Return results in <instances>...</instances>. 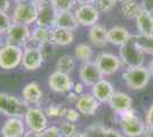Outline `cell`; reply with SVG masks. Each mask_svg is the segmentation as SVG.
Segmentation results:
<instances>
[{"label":"cell","mask_w":153,"mask_h":137,"mask_svg":"<svg viewBox=\"0 0 153 137\" xmlns=\"http://www.w3.org/2000/svg\"><path fill=\"white\" fill-rule=\"evenodd\" d=\"M74 41L73 31L54 26L51 29V44L55 46H68Z\"/></svg>","instance_id":"obj_20"},{"label":"cell","mask_w":153,"mask_h":137,"mask_svg":"<svg viewBox=\"0 0 153 137\" xmlns=\"http://www.w3.org/2000/svg\"><path fill=\"white\" fill-rule=\"evenodd\" d=\"M134 38L137 46L143 52L153 55V36L137 34V36H134Z\"/></svg>","instance_id":"obj_29"},{"label":"cell","mask_w":153,"mask_h":137,"mask_svg":"<svg viewBox=\"0 0 153 137\" xmlns=\"http://www.w3.org/2000/svg\"><path fill=\"white\" fill-rule=\"evenodd\" d=\"M115 4L117 0H96L94 6L97 8L100 13H108L114 8Z\"/></svg>","instance_id":"obj_34"},{"label":"cell","mask_w":153,"mask_h":137,"mask_svg":"<svg viewBox=\"0 0 153 137\" xmlns=\"http://www.w3.org/2000/svg\"><path fill=\"white\" fill-rule=\"evenodd\" d=\"M23 48L19 46L5 44L0 48V69L10 71L22 63Z\"/></svg>","instance_id":"obj_5"},{"label":"cell","mask_w":153,"mask_h":137,"mask_svg":"<svg viewBox=\"0 0 153 137\" xmlns=\"http://www.w3.org/2000/svg\"><path fill=\"white\" fill-rule=\"evenodd\" d=\"M31 34L32 31L27 25L13 23V25L6 33V44L25 47L31 39Z\"/></svg>","instance_id":"obj_8"},{"label":"cell","mask_w":153,"mask_h":137,"mask_svg":"<svg viewBox=\"0 0 153 137\" xmlns=\"http://www.w3.org/2000/svg\"><path fill=\"white\" fill-rule=\"evenodd\" d=\"M113 93H114V88L112 84L105 79L100 80L91 88V94L100 103H106V102L108 103Z\"/></svg>","instance_id":"obj_16"},{"label":"cell","mask_w":153,"mask_h":137,"mask_svg":"<svg viewBox=\"0 0 153 137\" xmlns=\"http://www.w3.org/2000/svg\"><path fill=\"white\" fill-rule=\"evenodd\" d=\"M151 74L144 66L127 67V70L122 73V80L126 82L128 88L133 90H140L145 88L150 81Z\"/></svg>","instance_id":"obj_4"},{"label":"cell","mask_w":153,"mask_h":137,"mask_svg":"<svg viewBox=\"0 0 153 137\" xmlns=\"http://www.w3.org/2000/svg\"><path fill=\"white\" fill-rule=\"evenodd\" d=\"M120 127L123 134L128 137H140L146 131V124H144L137 117L133 109L120 113Z\"/></svg>","instance_id":"obj_2"},{"label":"cell","mask_w":153,"mask_h":137,"mask_svg":"<svg viewBox=\"0 0 153 137\" xmlns=\"http://www.w3.org/2000/svg\"><path fill=\"white\" fill-rule=\"evenodd\" d=\"M79 95L76 94V93H74V91H69L68 93V97H66V99H68V102H70V103H74L76 104V102H78V99H79Z\"/></svg>","instance_id":"obj_41"},{"label":"cell","mask_w":153,"mask_h":137,"mask_svg":"<svg viewBox=\"0 0 153 137\" xmlns=\"http://www.w3.org/2000/svg\"><path fill=\"white\" fill-rule=\"evenodd\" d=\"M142 9L153 14V0H140Z\"/></svg>","instance_id":"obj_39"},{"label":"cell","mask_w":153,"mask_h":137,"mask_svg":"<svg viewBox=\"0 0 153 137\" xmlns=\"http://www.w3.org/2000/svg\"><path fill=\"white\" fill-rule=\"evenodd\" d=\"M53 0H32V2L37 4L38 6H44V5H51Z\"/></svg>","instance_id":"obj_45"},{"label":"cell","mask_w":153,"mask_h":137,"mask_svg":"<svg viewBox=\"0 0 153 137\" xmlns=\"http://www.w3.org/2000/svg\"><path fill=\"white\" fill-rule=\"evenodd\" d=\"M108 104L111 106V109L115 111L118 114H120L122 112L127 111L129 109H131L133 105V99L131 97L122 91H114L112 97L110 99Z\"/></svg>","instance_id":"obj_18"},{"label":"cell","mask_w":153,"mask_h":137,"mask_svg":"<svg viewBox=\"0 0 153 137\" xmlns=\"http://www.w3.org/2000/svg\"><path fill=\"white\" fill-rule=\"evenodd\" d=\"M142 10V6L135 0H126L121 5V12L123 16L128 20H133L138 16Z\"/></svg>","instance_id":"obj_26"},{"label":"cell","mask_w":153,"mask_h":137,"mask_svg":"<svg viewBox=\"0 0 153 137\" xmlns=\"http://www.w3.org/2000/svg\"><path fill=\"white\" fill-rule=\"evenodd\" d=\"M25 131L26 126L22 118H8L1 127V136L22 137Z\"/></svg>","instance_id":"obj_14"},{"label":"cell","mask_w":153,"mask_h":137,"mask_svg":"<svg viewBox=\"0 0 153 137\" xmlns=\"http://www.w3.org/2000/svg\"><path fill=\"white\" fill-rule=\"evenodd\" d=\"M94 63L98 67V70L101 71L103 77H105V76L114 74L115 72L119 71V69L121 67L122 61L120 59V57L115 56L113 54L100 53L96 56V59Z\"/></svg>","instance_id":"obj_9"},{"label":"cell","mask_w":153,"mask_h":137,"mask_svg":"<svg viewBox=\"0 0 153 137\" xmlns=\"http://www.w3.org/2000/svg\"><path fill=\"white\" fill-rule=\"evenodd\" d=\"M59 129H61V133H62L63 137H72L78 133V128H76V124L70 122L68 120H65L61 124Z\"/></svg>","instance_id":"obj_33"},{"label":"cell","mask_w":153,"mask_h":137,"mask_svg":"<svg viewBox=\"0 0 153 137\" xmlns=\"http://www.w3.org/2000/svg\"><path fill=\"white\" fill-rule=\"evenodd\" d=\"M76 0H53L51 1V6L55 8L57 13L72 10L76 6Z\"/></svg>","instance_id":"obj_32"},{"label":"cell","mask_w":153,"mask_h":137,"mask_svg":"<svg viewBox=\"0 0 153 137\" xmlns=\"http://www.w3.org/2000/svg\"><path fill=\"white\" fill-rule=\"evenodd\" d=\"M73 91L76 93L79 96L82 95L83 94V84L82 82H76V84H74V85H73Z\"/></svg>","instance_id":"obj_43"},{"label":"cell","mask_w":153,"mask_h":137,"mask_svg":"<svg viewBox=\"0 0 153 137\" xmlns=\"http://www.w3.org/2000/svg\"><path fill=\"white\" fill-rule=\"evenodd\" d=\"M100 107V102L93 94H82L76 103V109L83 116H94Z\"/></svg>","instance_id":"obj_15"},{"label":"cell","mask_w":153,"mask_h":137,"mask_svg":"<svg viewBox=\"0 0 153 137\" xmlns=\"http://www.w3.org/2000/svg\"><path fill=\"white\" fill-rule=\"evenodd\" d=\"M29 105L15 95L0 91V114L8 118H23Z\"/></svg>","instance_id":"obj_1"},{"label":"cell","mask_w":153,"mask_h":137,"mask_svg":"<svg viewBox=\"0 0 153 137\" xmlns=\"http://www.w3.org/2000/svg\"><path fill=\"white\" fill-rule=\"evenodd\" d=\"M16 4H26V2H31L32 0H14Z\"/></svg>","instance_id":"obj_49"},{"label":"cell","mask_w":153,"mask_h":137,"mask_svg":"<svg viewBox=\"0 0 153 137\" xmlns=\"http://www.w3.org/2000/svg\"><path fill=\"white\" fill-rule=\"evenodd\" d=\"M147 70L150 72V74H151V77H153V59L149 63V66H147Z\"/></svg>","instance_id":"obj_47"},{"label":"cell","mask_w":153,"mask_h":137,"mask_svg":"<svg viewBox=\"0 0 153 137\" xmlns=\"http://www.w3.org/2000/svg\"><path fill=\"white\" fill-rule=\"evenodd\" d=\"M105 131H106V127L104 124L95 122L88 126L83 130V135L85 137H105Z\"/></svg>","instance_id":"obj_30"},{"label":"cell","mask_w":153,"mask_h":137,"mask_svg":"<svg viewBox=\"0 0 153 137\" xmlns=\"http://www.w3.org/2000/svg\"><path fill=\"white\" fill-rule=\"evenodd\" d=\"M30 41H33L34 44H37V47H39V48L51 44V30L37 25L32 30Z\"/></svg>","instance_id":"obj_25"},{"label":"cell","mask_w":153,"mask_h":137,"mask_svg":"<svg viewBox=\"0 0 153 137\" xmlns=\"http://www.w3.org/2000/svg\"><path fill=\"white\" fill-rule=\"evenodd\" d=\"M48 86L55 93H69L73 89V82L70 76L57 70L48 77Z\"/></svg>","instance_id":"obj_11"},{"label":"cell","mask_w":153,"mask_h":137,"mask_svg":"<svg viewBox=\"0 0 153 137\" xmlns=\"http://www.w3.org/2000/svg\"><path fill=\"white\" fill-rule=\"evenodd\" d=\"M10 8V0H0V12H8Z\"/></svg>","instance_id":"obj_42"},{"label":"cell","mask_w":153,"mask_h":137,"mask_svg":"<svg viewBox=\"0 0 153 137\" xmlns=\"http://www.w3.org/2000/svg\"><path fill=\"white\" fill-rule=\"evenodd\" d=\"M24 122L29 130L36 131L39 134L48 127L47 114L44 110L39 107H31V106L27 107L24 114Z\"/></svg>","instance_id":"obj_7"},{"label":"cell","mask_w":153,"mask_h":137,"mask_svg":"<svg viewBox=\"0 0 153 137\" xmlns=\"http://www.w3.org/2000/svg\"><path fill=\"white\" fill-rule=\"evenodd\" d=\"M74 15L79 25L83 26L95 25L100 19V12L94 5H80L74 10Z\"/></svg>","instance_id":"obj_12"},{"label":"cell","mask_w":153,"mask_h":137,"mask_svg":"<svg viewBox=\"0 0 153 137\" xmlns=\"http://www.w3.org/2000/svg\"><path fill=\"white\" fill-rule=\"evenodd\" d=\"M144 135H145V137H153V130L152 129H146Z\"/></svg>","instance_id":"obj_48"},{"label":"cell","mask_w":153,"mask_h":137,"mask_svg":"<svg viewBox=\"0 0 153 137\" xmlns=\"http://www.w3.org/2000/svg\"><path fill=\"white\" fill-rule=\"evenodd\" d=\"M22 137H40V134L39 133H36V131H32V130H27L24 133V135Z\"/></svg>","instance_id":"obj_44"},{"label":"cell","mask_w":153,"mask_h":137,"mask_svg":"<svg viewBox=\"0 0 153 137\" xmlns=\"http://www.w3.org/2000/svg\"><path fill=\"white\" fill-rule=\"evenodd\" d=\"M13 25L12 16H9L6 12H0V34H6L10 26Z\"/></svg>","instance_id":"obj_35"},{"label":"cell","mask_w":153,"mask_h":137,"mask_svg":"<svg viewBox=\"0 0 153 137\" xmlns=\"http://www.w3.org/2000/svg\"><path fill=\"white\" fill-rule=\"evenodd\" d=\"M39 7L34 2H26V4H16L13 10L12 20L13 23L31 25L37 22L39 14Z\"/></svg>","instance_id":"obj_6"},{"label":"cell","mask_w":153,"mask_h":137,"mask_svg":"<svg viewBox=\"0 0 153 137\" xmlns=\"http://www.w3.org/2000/svg\"><path fill=\"white\" fill-rule=\"evenodd\" d=\"M22 99L27 105L39 104L42 99V90L38 82H29L22 89Z\"/></svg>","instance_id":"obj_19"},{"label":"cell","mask_w":153,"mask_h":137,"mask_svg":"<svg viewBox=\"0 0 153 137\" xmlns=\"http://www.w3.org/2000/svg\"><path fill=\"white\" fill-rule=\"evenodd\" d=\"M79 5H94L96 0H76Z\"/></svg>","instance_id":"obj_46"},{"label":"cell","mask_w":153,"mask_h":137,"mask_svg":"<svg viewBox=\"0 0 153 137\" xmlns=\"http://www.w3.org/2000/svg\"><path fill=\"white\" fill-rule=\"evenodd\" d=\"M55 26L66 29V30H70V31H74L79 26V23H78V20H76L74 13H72L71 10H69V12H59L56 15Z\"/></svg>","instance_id":"obj_24"},{"label":"cell","mask_w":153,"mask_h":137,"mask_svg":"<svg viewBox=\"0 0 153 137\" xmlns=\"http://www.w3.org/2000/svg\"><path fill=\"white\" fill-rule=\"evenodd\" d=\"M105 137H123L121 133H119L115 129H112V128H106V131H105Z\"/></svg>","instance_id":"obj_40"},{"label":"cell","mask_w":153,"mask_h":137,"mask_svg":"<svg viewBox=\"0 0 153 137\" xmlns=\"http://www.w3.org/2000/svg\"><path fill=\"white\" fill-rule=\"evenodd\" d=\"M88 39L96 47H104L108 44V29L102 24H95L90 26L88 32Z\"/></svg>","instance_id":"obj_21"},{"label":"cell","mask_w":153,"mask_h":137,"mask_svg":"<svg viewBox=\"0 0 153 137\" xmlns=\"http://www.w3.org/2000/svg\"><path fill=\"white\" fill-rule=\"evenodd\" d=\"M4 45H5V44H4V39H2V36L0 34V48H1V47H2Z\"/></svg>","instance_id":"obj_50"},{"label":"cell","mask_w":153,"mask_h":137,"mask_svg":"<svg viewBox=\"0 0 153 137\" xmlns=\"http://www.w3.org/2000/svg\"><path fill=\"white\" fill-rule=\"evenodd\" d=\"M130 38H131V34L123 26H112L108 30V41L112 45L122 46Z\"/></svg>","instance_id":"obj_22"},{"label":"cell","mask_w":153,"mask_h":137,"mask_svg":"<svg viewBox=\"0 0 153 137\" xmlns=\"http://www.w3.org/2000/svg\"><path fill=\"white\" fill-rule=\"evenodd\" d=\"M117 1H120V2H123V1H126V0H117Z\"/></svg>","instance_id":"obj_51"},{"label":"cell","mask_w":153,"mask_h":137,"mask_svg":"<svg viewBox=\"0 0 153 137\" xmlns=\"http://www.w3.org/2000/svg\"><path fill=\"white\" fill-rule=\"evenodd\" d=\"M136 24L140 34L153 36V14L142 9L136 17Z\"/></svg>","instance_id":"obj_23"},{"label":"cell","mask_w":153,"mask_h":137,"mask_svg":"<svg viewBox=\"0 0 153 137\" xmlns=\"http://www.w3.org/2000/svg\"><path fill=\"white\" fill-rule=\"evenodd\" d=\"M74 56H76V59H80L83 63L91 62L93 48L88 44H83V42L79 44V45H76V49H74Z\"/></svg>","instance_id":"obj_28"},{"label":"cell","mask_w":153,"mask_h":137,"mask_svg":"<svg viewBox=\"0 0 153 137\" xmlns=\"http://www.w3.org/2000/svg\"><path fill=\"white\" fill-rule=\"evenodd\" d=\"M45 55L39 47H29L26 46L23 49V59L21 65L27 71L38 70L44 63Z\"/></svg>","instance_id":"obj_10"},{"label":"cell","mask_w":153,"mask_h":137,"mask_svg":"<svg viewBox=\"0 0 153 137\" xmlns=\"http://www.w3.org/2000/svg\"><path fill=\"white\" fill-rule=\"evenodd\" d=\"M79 77L83 85L86 86H93L97 84L100 80L103 79V74L98 70L94 62H87L83 63L79 69Z\"/></svg>","instance_id":"obj_13"},{"label":"cell","mask_w":153,"mask_h":137,"mask_svg":"<svg viewBox=\"0 0 153 137\" xmlns=\"http://www.w3.org/2000/svg\"><path fill=\"white\" fill-rule=\"evenodd\" d=\"M79 118H80V112L78 111L76 109H68L66 114H65V120L76 124V121L79 120Z\"/></svg>","instance_id":"obj_37"},{"label":"cell","mask_w":153,"mask_h":137,"mask_svg":"<svg viewBox=\"0 0 153 137\" xmlns=\"http://www.w3.org/2000/svg\"><path fill=\"white\" fill-rule=\"evenodd\" d=\"M68 109L64 106V104H59V103H53L47 106L45 110L47 117L51 118H65Z\"/></svg>","instance_id":"obj_31"},{"label":"cell","mask_w":153,"mask_h":137,"mask_svg":"<svg viewBox=\"0 0 153 137\" xmlns=\"http://www.w3.org/2000/svg\"><path fill=\"white\" fill-rule=\"evenodd\" d=\"M76 67V61L70 55H62L56 62V70L70 74Z\"/></svg>","instance_id":"obj_27"},{"label":"cell","mask_w":153,"mask_h":137,"mask_svg":"<svg viewBox=\"0 0 153 137\" xmlns=\"http://www.w3.org/2000/svg\"><path fill=\"white\" fill-rule=\"evenodd\" d=\"M120 54V59L127 67H136V66H142L144 62V52L137 46L135 41L134 36L125 42L122 46H120L119 49Z\"/></svg>","instance_id":"obj_3"},{"label":"cell","mask_w":153,"mask_h":137,"mask_svg":"<svg viewBox=\"0 0 153 137\" xmlns=\"http://www.w3.org/2000/svg\"><path fill=\"white\" fill-rule=\"evenodd\" d=\"M56 15L57 12L55 10V8L51 5H44V6L39 7V14L38 19L36 24L38 26H42L46 29H53L55 26V20H56Z\"/></svg>","instance_id":"obj_17"},{"label":"cell","mask_w":153,"mask_h":137,"mask_svg":"<svg viewBox=\"0 0 153 137\" xmlns=\"http://www.w3.org/2000/svg\"><path fill=\"white\" fill-rule=\"evenodd\" d=\"M146 129L153 130V104L149 107L146 113Z\"/></svg>","instance_id":"obj_38"},{"label":"cell","mask_w":153,"mask_h":137,"mask_svg":"<svg viewBox=\"0 0 153 137\" xmlns=\"http://www.w3.org/2000/svg\"><path fill=\"white\" fill-rule=\"evenodd\" d=\"M40 137H63L61 129L57 126H48L40 133Z\"/></svg>","instance_id":"obj_36"}]
</instances>
